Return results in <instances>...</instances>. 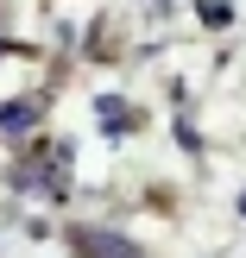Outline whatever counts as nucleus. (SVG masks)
<instances>
[{
	"label": "nucleus",
	"instance_id": "obj_1",
	"mask_svg": "<svg viewBox=\"0 0 246 258\" xmlns=\"http://www.w3.org/2000/svg\"><path fill=\"white\" fill-rule=\"evenodd\" d=\"M76 258H145L133 246V239H120V233H95V227H82L76 233Z\"/></svg>",
	"mask_w": 246,
	"mask_h": 258
}]
</instances>
